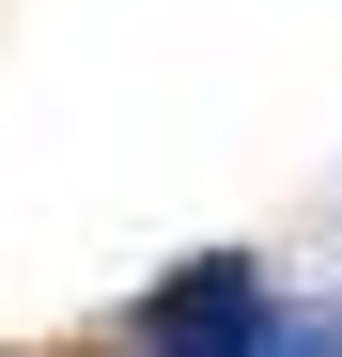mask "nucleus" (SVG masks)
<instances>
[{"label":"nucleus","instance_id":"1","mask_svg":"<svg viewBox=\"0 0 342 357\" xmlns=\"http://www.w3.org/2000/svg\"><path fill=\"white\" fill-rule=\"evenodd\" d=\"M265 326H280V295L249 249H202L140 295V357H265Z\"/></svg>","mask_w":342,"mask_h":357},{"label":"nucleus","instance_id":"2","mask_svg":"<svg viewBox=\"0 0 342 357\" xmlns=\"http://www.w3.org/2000/svg\"><path fill=\"white\" fill-rule=\"evenodd\" d=\"M265 357H342V326H327V311H280V326H265Z\"/></svg>","mask_w":342,"mask_h":357}]
</instances>
